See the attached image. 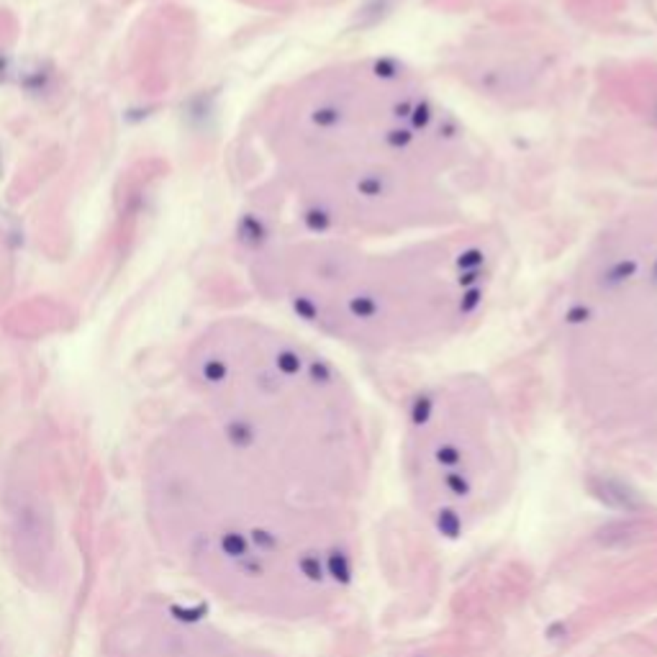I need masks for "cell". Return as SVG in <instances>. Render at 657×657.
Returning <instances> with one entry per match:
<instances>
[{
	"label": "cell",
	"instance_id": "cell-1",
	"mask_svg": "<svg viewBox=\"0 0 657 657\" xmlns=\"http://www.w3.org/2000/svg\"><path fill=\"white\" fill-rule=\"evenodd\" d=\"M439 529H442L447 536L457 534V529H460V519H457L455 511H442V517H439Z\"/></svg>",
	"mask_w": 657,
	"mask_h": 657
},
{
	"label": "cell",
	"instance_id": "cell-2",
	"mask_svg": "<svg viewBox=\"0 0 657 657\" xmlns=\"http://www.w3.org/2000/svg\"><path fill=\"white\" fill-rule=\"evenodd\" d=\"M301 568L303 573L311 578V580H316V578H321V565H319V560L316 557H303L301 560Z\"/></svg>",
	"mask_w": 657,
	"mask_h": 657
},
{
	"label": "cell",
	"instance_id": "cell-3",
	"mask_svg": "<svg viewBox=\"0 0 657 657\" xmlns=\"http://www.w3.org/2000/svg\"><path fill=\"white\" fill-rule=\"evenodd\" d=\"M439 463L444 465H455L457 460H460V455H457V450H452V447H444V450H439Z\"/></svg>",
	"mask_w": 657,
	"mask_h": 657
},
{
	"label": "cell",
	"instance_id": "cell-4",
	"mask_svg": "<svg viewBox=\"0 0 657 657\" xmlns=\"http://www.w3.org/2000/svg\"><path fill=\"white\" fill-rule=\"evenodd\" d=\"M447 483H450V488H455L457 496H463V493H468V483H465V480H460L457 475H450V477H447Z\"/></svg>",
	"mask_w": 657,
	"mask_h": 657
}]
</instances>
